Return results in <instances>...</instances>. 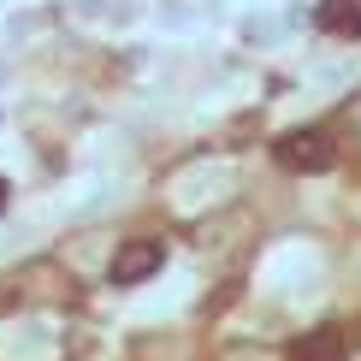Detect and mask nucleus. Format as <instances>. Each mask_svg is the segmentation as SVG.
I'll list each match as a JSON object with an SVG mask.
<instances>
[{
    "instance_id": "1",
    "label": "nucleus",
    "mask_w": 361,
    "mask_h": 361,
    "mask_svg": "<svg viewBox=\"0 0 361 361\" xmlns=\"http://www.w3.org/2000/svg\"><path fill=\"white\" fill-rule=\"evenodd\" d=\"M160 267H166V243H154V237H130V243H118V255L107 261V279L113 284H142V279H154Z\"/></svg>"
},
{
    "instance_id": "2",
    "label": "nucleus",
    "mask_w": 361,
    "mask_h": 361,
    "mask_svg": "<svg viewBox=\"0 0 361 361\" xmlns=\"http://www.w3.org/2000/svg\"><path fill=\"white\" fill-rule=\"evenodd\" d=\"M273 154H279V166H290V172H326V166L338 160L326 130H284Z\"/></svg>"
},
{
    "instance_id": "3",
    "label": "nucleus",
    "mask_w": 361,
    "mask_h": 361,
    "mask_svg": "<svg viewBox=\"0 0 361 361\" xmlns=\"http://www.w3.org/2000/svg\"><path fill=\"white\" fill-rule=\"evenodd\" d=\"M290 361H350V343H343L338 326H314L308 338L290 343Z\"/></svg>"
},
{
    "instance_id": "4",
    "label": "nucleus",
    "mask_w": 361,
    "mask_h": 361,
    "mask_svg": "<svg viewBox=\"0 0 361 361\" xmlns=\"http://www.w3.org/2000/svg\"><path fill=\"white\" fill-rule=\"evenodd\" d=\"M314 24L326 36H361V0H320L314 6Z\"/></svg>"
},
{
    "instance_id": "5",
    "label": "nucleus",
    "mask_w": 361,
    "mask_h": 361,
    "mask_svg": "<svg viewBox=\"0 0 361 361\" xmlns=\"http://www.w3.org/2000/svg\"><path fill=\"white\" fill-rule=\"evenodd\" d=\"M6 202H12V184H6V178H0V214H6Z\"/></svg>"
}]
</instances>
